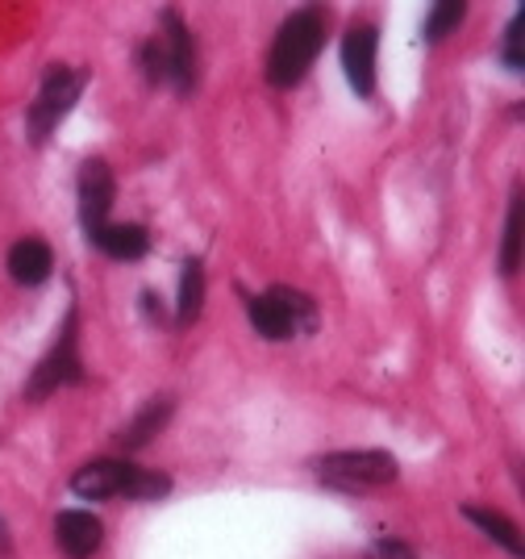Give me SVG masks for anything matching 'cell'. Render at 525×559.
<instances>
[{"mask_svg":"<svg viewBox=\"0 0 525 559\" xmlns=\"http://www.w3.org/2000/svg\"><path fill=\"white\" fill-rule=\"evenodd\" d=\"M50 267H55V255H50V247H46L43 238L13 242V251H9V276L17 280V284L34 288V284L50 280Z\"/></svg>","mask_w":525,"mask_h":559,"instance_id":"obj_12","label":"cell"},{"mask_svg":"<svg viewBox=\"0 0 525 559\" xmlns=\"http://www.w3.org/2000/svg\"><path fill=\"white\" fill-rule=\"evenodd\" d=\"M84 71H71V68H50L43 80V88H38V100L29 105V139L34 142H46L50 139V130L71 114V105L80 100L84 93Z\"/></svg>","mask_w":525,"mask_h":559,"instance_id":"obj_7","label":"cell"},{"mask_svg":"<svg viewBox=\"0 0 525 559\" xmlns=\"http://www.w3.org/2000/svg\"><path fill=\"white\" fill-rule=\"evenodd\" d=\"M318 476L330 489L343 492H367V489H384L401 476V467L389 451H334L318 460Z\"/></svg>","mask_w":525,"mask_h":559,"instance_id":"obj_4","label":"cell"},{"mask_svg":"<svg viewBox=\"0 0 525 559\" xmlns=\"http://www.w3.org/2000/svg\"><path fill=\"white\" fill-rule=\"evenodd\" d=\"M463 518H467V522H476L488 538H497L509 556H522V538H517V526H513L509 518H501V513H492V510H480V506H467Z\"/></svg>","mask_w":525,"mask_h":559,"instance_id":"obj_15","label":"cell"},{"mask_svg":"<svg viewBox=\"0 0 525 559\" xmlns=\"http://www.w3.org/2000/svg\"><path fill=\"white\" fill-rule=\"evenodd\" d=\"M55 538L63 547V556L71 559H88L100 551V538H105V526L100 518L88 510H63L59 522H55Z\"/></svg>","mask_w":525,"mask_h":559,"instance_id":"obj_10","label":"cell"},{"mask_svg":"<svg viewBox=\"0 0 525 559\" xmlns=\"http://www.w3.org/2000/svg\"><path fill=\"white\" fill-rule=\"evenodd\" d=\"M463 17H467V4H458V0H442V4L430 9V17H426V38H430V43H442V38H446Z\"/></svg>","mask_w":525,"mask_h":559,"instance_id":"obj_17","label":"cell"},{"mask_svg":"<svg viewBox=\"0 0 525 559\" xmlns=\"http://www.w3.org/2000/svg\"><path fill=\"white\" fill-rule=\"evenodd\" d=\"M375 50H380V34L371 22H355L343 38V68L350 88L359 96H375Z\"/></svg>","mask_w":525,"mask_h":559,"instance_id":"obj_8","label":"cell"},{"mask_svg":"<svg viewBox=\"0 0 525 559\" xmlns=\"http://www.w3.org/2000/svg\"><path fill=\"white\" fill-rule=\"evenodd\" d=\"M80 222H84V230H100L105 222H109V210H114V197H117V185H114V171L105 159H88V164L80 167Z\"/></svg>","mask_w":525,"mask_h":559,"instance_id":"obj_9","label":"cell"},{"mask_svg":"<svg viewBox=\"0 0 525 559\" xmlns=\"http://www.w3.org/2000/svg\"><path fill=\"white\" fill-rule=\"evenodd\" d=\"M367 559H417V556H413V547H405L401 538H380V543H371Z\"/></svg>","mask_w":525,"mask_h":559,"instance_id":"obj_19","label":"cell"},{"mask_svg":"<svg viewBox=\"0 0 525 559\" xmlns=\"http://www.w3.org/2000/svg\"><path fill=\"white\" fill-rule=\"evenodd\" d=\"M522 263V197H513L509 205V222H504V251H501V272L513 276Z\"/></svg>","mask_w":525,"mask_h":559,"instance_id":"obj_16","label":"cell"},{"mask_svg":"<svg viewBox=\"0 0 525 559\" xmlns=\"http://www.w3.org/2000/svg\"><path fill=\"white\" fill-rule=\"evenodd\" d=\"M80 380H84V364H80V313L68 309V318H63V330H59L55 347H50V355L34 368L29 384H25V396H34V401H38V396L59 393V389L80 384Z\"/></svg>","mask_w":525,"mask_h":559,"instance_id":"obj_6","label":"cell"},{"mask_svg":"<svg viewBox=\"0 0 525 559\" xmlns=\"http://www.w3.org/2000/svg\"><path fill=\"white\" fill-rule=\"evenodd\" d=\"M201 305H205V267L201 259H188L183 263V276H180V301H176V322L188 326L201 318Z\"/></svg>","mask_w":525,"mask_h":559,"instance_id":"obj_13","label":"cell"},{"mask_svg":"<svg viewBox=\"0 0 525 559\" xmlns=\"http://www.w3.org/2000/svg\"><path fill=\"white\" fill-rule=\"evenodd\" d=\"M88 242H96L105 255L121 259V263H130V259H142L146 251H151V234H146V226H138V222H126V226H117V222H105L100 230L88 234Z\"/></svg>","mask_w":525,"mask_h":559,"instance_id":"obj_11","label":"cell"},{"mask_svg":"<svg viewBox=\"0 0 525 559\" xmlns=\"http://www.w3.org/2000/svg\"><path fill=\"white\" fill-rule=\"evenodd\" d=\"M171 489V480L159 472H142L121 460H92L71 476V492L84 501H105V497H130V501H155Z\"/></svg>","mask_w":525,"mask_h":559,"instance_id":"obj_2","label":"cell"},{"mask_svg":"<svg viewBox=\"0 0 525 559\" xmlns=\"http://www.w3.org/2000/svg\"><path fill=\"white\" fill-rule=\"evenodd\" d=\"M142 63H146V75L155 84L167 80L180 93L196 84V47H192V34L180 22V13H163V34L142 47Z\"/></svg>","mask_w":525,"mask_h":559,"instance_id":"obj_3","label":"cell"},{"mask_svg":"<svg viewBox=\"0 0 525 559\" xmlns=\"http://www.w3.org/2000/svg\"><path fill=\"white\" fill-rule=\"evenodd\" d=\"M167 418H171V401H151V405H146V409H142V414L121 430V443L130 447V451L146 447L163 430V421Z\"/></svg>","mask_w":525,"mask_h":559,"instance_id":"obj_14","label":"cell"},{"mask_svg":"<svg viewBox=\"0 0 525 559\" xmlns=\"http://www.w3.org/2000/svg\"><path fill=\"white\" fill-rule=\"evenodd\" d=\"M522 25L525 13H513V22L504 29V63H509V71H522Z\"/></svg>","mask_w":525,"mask_h":559,"instance_id":"obj_18","label":"cell"},{"mask_svg":"<svg viewBox=\"0 0 525 559\" xmlns=\"http://www.w3.org/2000/svg\"><path fill=\"white\" fill-rule=\"evenodd\" d=\"M321 43H325V13L321 9H297L288 22L279 25L272 50H267V84L272 88H293L300 84L313 59L321 55Z\"/></svg>","mask_w":525,"mask_h":559,"instance_id":"obj_1","label":"cell"},{"mask_svg":"<svg viewBox=\"0 0 525 559\" xmlns=\"http://www.w3.org/2000/svg\"><path fill=\"white\" fill-rule=\"evenodd\" d=\"M247 313H251V326L272 343L313 326V301L297 288H267L263 297L247 301Z\"/></svg>","mask_w":525,"mask_h":559,"instance_id":"obj_5","label":"cell"}]
</instances>
